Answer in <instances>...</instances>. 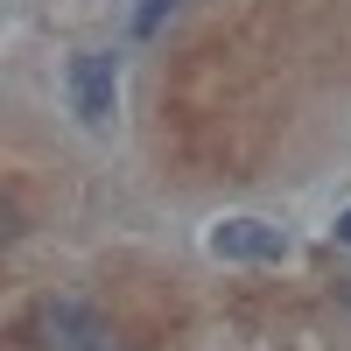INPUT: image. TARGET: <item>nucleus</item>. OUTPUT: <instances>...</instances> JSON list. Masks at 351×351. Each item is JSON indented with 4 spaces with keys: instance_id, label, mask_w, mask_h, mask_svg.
I'll return each instance as SVG.
<instances>
[{
    "instance_id": "39448f33",
    "label": "nucleus",
    "mask_w": 351,
    "mask_h": 351,
    "mask_svg": "<svg viewBox=\"0 0 351 351\" xmlns=\"http://www.w3.org/2000/svg\"><path fill=\"white\" fill-rule=\"evenodd\" d=\"M337 239H344V246H351V211H344V218H337Z\"/></svg>"
},
{
    "instance_id": "0eeeda50",
    "label": "nucleus",
    "mask_w": 351,
    "mask_h": 351,
    "mask_svg": "<svg viewBox=\"0 0 351 351\" xmlns=\"http://www.w3.org/2000/svg\"><path fill=\"white\" fill-rule=\"evenodd\" d=\"M344 302H351V281H344Z\"/></svg>"
},
{
    "instance_id": "423d86ee",
    "label": "nucleus",
    "mask_w": 351,
    "mask_h": 351,
    "mask_svg": "<svg viewBox=\"0 0 351 351\" xmlns=\"http://www.w3.org/2000/svg\"><path fill=\"white\" fill-rule=\"evenodd\" d=\"M99 351H120V344H112V337H106V344H99Z\"/></svg>"
},
{
    "instance_id": "7ed1b4c3",
    "label": "nucleus",
    "mask_w": 351,
    "mask_h": 351,
    "mask_svg": "<svg viewBox=\"0 0 351 351\" xmlns=\"http://www.w3.org/2000/svg\"><path fill=\"white\" fill-rule=\"evenodd\" d=\"M106 330L84 302H49L43 309V351H99Z\"/></svg>"
},
{
    "instance_id": "f03ea898",
    "label": "nucleus",
    "mask_w": 351,
    "mask_h": 351,
    "mask_svg": "<svg viewBox=\"0 0 351 351\" xmlns=\"http://www.w3.org/2000/svg\"><path fill=\"white\" fill-rule=\"evenodd\" d=\"M211 253H218V260H281V253H288V239H281V225L225 218V225H211Z\"/></svg>"
},
{
    "instance_id": "20e7f679",
    "label": "nucleus",
    "mask_w": 351,
    "mask_h": 351,
    "mask_svg": "<svg viewBox=\"0 0 351 351\" xmlns=\"http://www.w3.org/2000/svg\"><path fill=\"white\" fill-rule=\"evenodd\" d=\"M169 8H176V0H141V14H134V36H155Z\"/></svg>"
},
{
    "instance_id": "f257e3e1",
    "label": "nucleus",
    "mask_w": 351,
    "mask_h": 351,
    "mask_svg": "<svg viewBox=\"0 0 351 351\" xmlns=\"http://www.w3.org/2000/svg\"><path fill=\"white\" fill-rule=\"evenodd\" d=\"M112 99H120V64L99 56V49H84L71 64V106H77V120L84 127H106L112 120Z\"/></svg>"
}]
</instances>
